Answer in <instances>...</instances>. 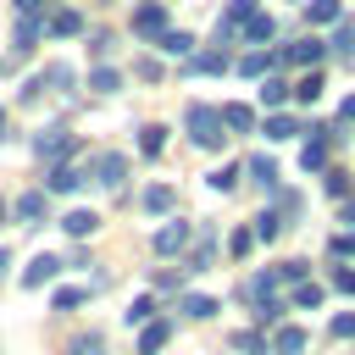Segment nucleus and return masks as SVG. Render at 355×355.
<instances>
[{
  "mask_svg": "<svg viewBox=\"0 0 355 355\" xmlns=\"http://www.w3.org/2000/svg\"><path fill=\"white\" fill-rule=\"evenodd\" d=\"M183 128H189V139L200 144V150H222L227 144V133H222V111H211V105H189L183 111Z\"/></svg>",
  "mask_w": 355,
  "mask_h": 355,
  "instance_id": "f257e3e1",
  "label": "nucleus"
},
{
  "mask_svg": "<svg viewBox=\"0 0 355 355\" xmlns=\"http://www.w3.org/2000/svg\"><path fill=\"white\" fill-rule=\"evenodd\" d=\"M94 183H100V189H122V183H128V155L100 150V155H94Z\"/></svg>",
  "mask_w": 355,
  "mask_h": 355,
  "instance_id": "f03ea898",
  "label": "nucleus"
},
{
  "mask_svg": "<svg viewBox=\"0 0 355 355\" xmlns=\"http://www.w3.org/2000/svg\"><path fill=\"white\" fill-rule=\"evenodd\" d=\"M322 55H327V50H322V39H294L283 61H288V67H305V72H311V67H322Z\"/></svg>",
  "mask_w": 355,
  "mask_h": 355,
  "instance_id": "7ed1b4c3",
  "label": "nucleus"
},
{
  "mask_svg": "<svg viewBox=\"0 0 355 355\" xmlns=\"http://www.w3.org/2000/svg\"><path fill=\"white\" fill-rule=\"evenodd\" d=\"M327 139H333V128H316V139L300 150V166L305 172H327Z\"/></svg>",
  "mask_w": 355,
  "mask_h": 355,
  "instance_id": "20e7f679",
  "label": "nucleus"
},
{
  "mask_svg": "<svg viewBox=\"0 0 355 355\" xmlns=\"http://www.w3.org/2000/svg\"><path fill=\"white\" fill-rule=\"evenodd\" d=\"M55 272H61V261H55V255H33V261H28V272H22V288H44V283H55Z\"/></svg>",
  "mask_w": 355,
  "mask_h": 355,
  "instance_id": "39448f33",
  "label": "nucleus"
},
{
  "mask_svg": "<svg viewBox=\"0 0 355 355\" xmlns=\"http://www.w3.org/2000/svg\"><path fill=\"white\" fill-rule=\"evenodd\" d=\"M133 33H139V39L166 33V11H161V6H139V11H133Z\"/></svg>",
  "mask_w": 355,
  "mask_h": 355,
  "instance_id": "423d86ee",
  "label": "nucleus"
},
{
  "mask_svg": "<svg viewBox=\"0 0 355 355\" xmlns=\"http://www.w3.org/2000/svg\"><path fill=\"white\" fill-rule=\"evenodd\" d=\"M33 150H39V155H44V161H55V155H61V150H67V155H72V133H67V128H44V133H39V139H33Z\"/></svg>",
  "mask_w": 355,
  "mask_h": 355,
  "instance_id": "0eeeda50",
  "label": "nucleus"
},
{
  "mask_svg": "<svg viewBox=\"0 0 355 355\" xmlns=\"http://www.w3.org/2000/svg\"><path fill=\"white\" fill-rule=\"evenodd\" d=\"M239 28H244V44H266V39L277 33V22H272L266 11H250V17L239 22Z\"/></svg>",
  "mask_w": 355,
  "mask_h": 355,
  "instance_id": "6e6552de",
  "label": "nucleus"
},
{
  "mask_svg": "<svg viewBox=\"0 0 355 355\" xmlns=\"http://www.w3.org/2000/svg\"><path fill=\"white\" fill-rule=\"evenodd\" d=\"M172 205H178V189H172V183H150V189H144V211H150V216H166Z\"/></svg>",
  "mask_w": 355,
  "mask_h": 355,
  "instance_id": "1a4fd4ad",
  "label": "nucleus"
},
{
  "mask_svg": "<svg viewBox=\"0 0 355 355\" xmlns=\"http://www.w3.org/2000/svg\"><path fill=\"white\" fill-rule=\"evenodd\" d=\"M61 233H72V239H89V233H100V216L78 205V211H67V216H61Z\"/></svg>",
  "mask_w": 355,
  "mask_h": 355,
  "instance_id": "9d476101",
  "label": "nucleus"
},
{
  "mask_svg": "<svg viewBox=\"0 0 355 355\" xmlns=\"http://www.w3.org/2000/svg\"><path fill=\"white\" fill-rule=\"evenodd\" d=\"M189 244V222H166L161 233H155V255H178Z\"/></svg>",
  "mask_w": 355,
  "mask_h": 355,
  "instance_id": "9b49d317",
  "label": "nucleus"
},
{
  "mask_svg": "<svg viewBox=\"0 0 355 355\" xmlns=\"http://www.w3.org/2000/svg\"><path fill=\"white\" fill-rule=\"evenodd\" d=\"M78 183H83V172H72L67 161H55V166H50V178H44V189H50V194H72Z\"/></svg>",
  "mask_w": 355,
  "mask_h": 355,
  "instance_id": "f8f14e48",
  "label": "nucleus"
},
{
  "mask_svg": "<svg viewBox=\"0 0 355 355\" xmlns=\"http://www.w3.org/2000/svg\"><path fill=\"white\" fill-rule=\"evenodd\" d=\"M44 28H50V33H55V39H72V33H83V17H78V11H67V6H61V11H55V17H50V22H44Z\"/></svg>",
  "mask_w": 355,
  "mask_h": 355,
  "instance_id": "ddd939ff",
  "label": "nucleus"
},
{
  "mask_svg": "<svg viewBox=\"0 0 355 355\" xmlns=\"http://www.w3.org/2000/svg\"><path fill=\"white\" fill-rule=\"evenodd\" d=\"M39 33H44V22H39V11H28V17H17V50H33V44H39Z\"/></svg>",
  "mask_w": 355,
  "mask_h": 355,
  "instance_id": "4468645a",
  "label": "nucleus"
},
{
  "mask_svg": "<svg viewBox=\"0 0 355 355\" xmlns=\"http://www.w3.org/2000/svg\"><path fill=\"white\" fill-rule=\"evenodd\" d=\"M11 211H17V222H39V216H44V194H39V189H28V194H17V205H11Z\"/></svg>",
  "mask_w": 355,
  "mask_h": 355,
  "instance_id": "2eb2a0df",
  "label": "nucleus"
},
{
  "mask_svg": "<svg viewBox=\"0 0 355 355\" xmlns=\"http://www.w3.org/2000/svg\"><path fill=\"white\" fill-rule=\"evenodd\" d=\"M183 316H194V322H205V316H216V294H183V305H178Z\"/></svg>",
  "mask_w": 355,
  "mask_h": 355,
  "instance_id": "dca6fc26",
  "label": "nucleus"
},
{
  "mask_svg": "<svg viewBox=\"0 0 355 355\" xmlns=\"http://www.w3.org/2000/svg\"><path fill=\"white\" fill-rule=\"evenodd\" d=\"M189 72H205V78H216V72H227V55H222V50H205V55H189Z\"/></svg>",
  "mask_w": 355,
  "mask_h": 355,
  "instance_id": "f3484780",
  "label": "nucleus"
},
{
  "mask_svg": "<svg viewBox=\"0 0 355 355\" xmlns=\"http://www.w3.org/2000/svg\"><path fill=\"white\" fill-rule=\"evenodd\" d=\"M222 128L250 133V128H255V111H250V105H222Z\"/></svg>",
  "mask_w": 355,
  "mask_h": 355,
  "instance_id": "a211bd4d",
  "label": "nucleus"
},
{
  "mask_svg": "<svg viewBox=\"0 0 355 355\" xmlns=\"http://www.w3.org/2000/svg\"><path fill=\"white\" fill-rule=\"evenodd\" d=\"M300 349H305V333H300V327H277L272 355H300Z\"/></svg>",
  "mask_w": 355,
  "mask_h": 355,
  "instance_id": "6ab92c4d",
  "label": "nucleus"
},
{
  "mask_svg": "<svg viewBox=\"0 0 355 355\" xmlns=\"http://www.w3.org/2000/svg\"><path fill=\"white\" fill-rule=\"evenodd\" d=\"M305 17H311L316 28H327V22H338V17H344V6H338V0H311V6H305Z\"/></svg>",
  "mask_w": 355,
  "mask_h": 355,
  "instance_id": "aec40b11",
  "label": "nucleus"
},
{
  "mask_svg": "<svg viewBox=\"0 0 355 355\" xmlns=\"http://www.w3.org/2000/svg\"><path fill=\"white\" fill-rule=\"evenodd\" d=\"M89 89H94V94H116V89H122V72H116V67H94Z\"/></svg>",
  "mask_w": 355,
  "mask_h": 355,
  "instance_id": "412c9836",
  "label": "nucleus"
},
{
  "mask_svg": "<svg viewBox=\"0 0 355 355\" xmlns=\"http://www.w3.org/2000/svg\"><path fill=\"white\" fill-rule=\"evenodd\" d=\"M250 178H255L261 189H277V166H272V155H250Z\"/></svg>",
  "mask_w": 355,
  "mask_h": 355,
  "instance_id": "4be33fe9",
  "label": "nucleus"
},
{
  "mask_svg": "<svg viewBox=\"0 0 355 355\" xmlns=\"http://www.w3.org/2000/svg\"><path fill=\"white\" fill-rule=\"evenodd\" d=\"M250 233H255V239H261V244H272V239H277V233H283V216H277V211H261V216H255V227H250Z\"/></svg>",
  "mask_w": 355,
  "mask_h": 355,
  "instance_id": "5701e85b",
  "label": "nucleus"
},
{
  "mask_svg": "<svg viewBox=\"0 0 355 355\" xmlns=\"http://www.w3.org/2000/svg\"><path fill=\"white\" fill-rule=\"evenodd\" d=\"M155 44H161L166 55H189V44H194V39H189V33H178V28H166V33H155Z\"/></svg>",
  "mask_w": 355,
  "mask_h": 355,
  "instance_id": "b1692460",
  "label": "nucleus"
},
{
  "mask_svg": "<svg viewBox=\"0 0 355 355\" xmlns=\"http://www.w3.org/2000/svg\"><path fill=\"white\" fill-rule=\"evenodd\" d=\"M39 83H55V89H72V83H78V72H72L67 61H55V67H44V72H39Z\"/></svg>",
  "mask_w": 355,
  "mask_h": 355,
  "instance_id": "393cba45",
  "label": "nucleus"
},
{
  "mask_svg": "<svg viewBox=\"0 0 355 355\" xmlns=\"http://www.w3.org/2000/svg\"><path fill=\"white\" fill-rule=\"evenodd\" d=\"M261 100H266V105H283V100H288V78H283V72H272V78L261 83Z\"/></svg>",
  "mask_w": 355,
  "mask_h": 355,
  "instance_id": "a878e982",
  "label": "nucleus"
},
{
  "mask_svg": "<svg viewBox=\"0 0 355 355\" xmlns=\"http://www.w3.org/2000/svg\"><path fill=\"white\" fill-rule=\"evenodd\" d=\"M316 94H322V72H316V67H311V72H305V78H300V83H294V100H300V105H311V100H316Z\"/></svg>",
  "mask_w": 355,
  "mask_h": 355,
  "instance_id": "bb28decb",
  "label": "nucleus"
},
{
  "mask_svg": "<svg viewBox=\"0 0 355 355\" xmlns=\"http://www.w3.org/2000/svg\"><path fill=\"white\" fill-rule=\"evenodd\" d=\"M139 150H144V155H161V150H166V128H161V122H150V128L139 133Z\"/></svg>",
  "mask_w": 355,
  "mask_h": 355,
  "instance_id": "cd10ccee",
  "label": "nucleus"
},
{
  "mask_svg": "<svg viewBox=\"0 0 355 355\" xmlns=\"http://www.w3.org/2000/svg\"><path fill=\"white\" fill-rule=\"evenodd\" d=\"M67 355H105V338H100V333H78V338L67 344Z\"/></svg>",
  "mask_w": 355,
  "mask_h": 355,
  "instance_id": "c85d7f7f",
  "label": "nucleus"
},
{
  "mask_svg": "<svg viewBox=\"0 0 355 355\" xmlns=\"http://www.w3.org/2000/svg\"><path fill=\"white\" fill-rule=\"evenodd\" d=\"M266 67H272V55H266V50H250V55L239 61V78H261Z\"/></svg>",
  "mask_w": 355,
  "mask_h": 355,
  "instance_id": "c756f323",
  "label": "nucleus"
},
{
  "mask_svg": "<svg viewBox=\"0 0 355 355\" xmlns=\"http://www.w3.org/2000/svg\"><path fill=\"white\" fill-rule=\"evenodd\" d=\"M294 133H300V122H294V116H283V111H277V116H266V139H294Z\"/></svg>",
  "mask_w": 355,
  "mask_h": 355,
  "instance_id": "7c9ffc66",
  "label": "nucleus"
},
{
  "mask_svg": "<svg viewBox=\"0 0 355 355\" xmlns=\"http://www.w3.org/2000/svg\"><path fill=\"white\" fill-rule=\"evenodd\" d=\"M166 333H172L166 322H155V327H144V338H139V355H155V349L166 344Z\"/></svg>",
  "mask_w": 355,
  "mask_h": 355,
  "instance_id": "2f4dec72",
  "label": "nucleus"
},
{
  "mask_svg": "<svg viewBox=\"0 0 355 355\" xmlns=\"http://www.w3.org/2000/svg\"><path fill=\"white\" fill-rule=\"evenodd\" d=\"M250 11H255V0H233V6H227V17H222V33H233V28H239Z\"/></svg>",
  "mask_w": 355,
  "mask_h": 355,
  "instance_id": "473e14b6",
  "label": "nucleus"
},
{
  "mask_svg": "<svg viewBox=\"0 0 355 355\" xmlns=\"http://www.w3.org/2000/svg\"><path fill=\"white\" fill-rule=\"evenodd\" d=\"M272 194H277V216H300V211H305V200H300L294 189H272Z\"/></svg>",
  "mask_w": 355,
  "mask_h": 355,
  "instance_id": "72a5a7b5",
  "label": "nucleus"
},
{
  "mask_svg": "<svg viewBox=\"0 0 355 355\" xmlns=\"http://www.w3.org/2000/svg\"><path fill=\"white\" fill-rule=\"evenodd\" d=\"M233 183H239V166H216V172H211V189H216V194H227Z\"/></svg>",
  "mask_w": 355,
  "mask_h": 355,
  "instance_id": "f704fd0d",
  "label": "nucleus"
},
{
  "mask_svg": "<svg viewBox=\"0 0 355 355\" xmlns=\"http://www.w3.org/2000/svg\"><path fill=\"white\" fill-rule=\"evenodd\" d=\"M322 183H327L333 200H349V178H344V172H322Z\"/></svg>",
  "mask_w": 355,
  "mask_h": 355,
  "instance_id": "c9c22d12",
  "label": "nucleus"
},
{
  "mask_svg": "<svg viewBox=\"0 0 355 355\" xmlns=\"http://www.w3.org/2000/svg\"><path fill=\"white\" fill-rule=\"evenodd\" d=\"M83 300H89V288H55V311H72Z\"/></svg>",
  "mask_w": 355,
  "mask_h": 355,
  "instance_id": "e433bc0d",
  "label": "nucleus"
},
{
  "mask_svg": "<svg viewBox=\"0 0 355 355\" xmlns=\"http://www.w3.org/2000/svg\"><path fill=\"white\" fill-rule=\"evenodd\" d=\"M294 305H305V311L322 305V288H316V283H294Z\"/></svg>",
  "mask_w": 355,
  "mask_h": 355,
  "instance_id": "4c0bfd02",
  "label": "nucleus"
},
{
  "mask_svg": "<svg viewBox=\"0 0 355 355\" xmlns=\"http://www.w3.org/2000/svg\"><path fill=\"white\" fill-rule=\"evenodd\" d=\"M227 250H233V255H239V261H244V255H250V250H255V233H250V227H239V233H233V244H227Z\"/></svg>",
  "mask_w": 355,
  "mask_h": 355,
  "instance_id": "58836bf2",
  "label": "nucleus"
},
{
  "mask_svg": "<svg viewBox=\"0 0 355 355\" xmlns=\"http://www.w3.org/2000/svg\"><path fill=\"white\" fill-rule=\"evenodd\" d=\"M277 283H305V261H283L277 266Z\"/></svg>",
  "mask_w": 355,
  "mask_h": 355,
  "instance_id": "ea45409f",
  "label": "nucleus"
},
{
  "mask_svg": "<svg viewBox=\"0 0 355 355\" xmlns=\"http://www.w3.org/2000/svg\"><path fill=\"white\" fill-rule=\"evenodd\" d=\"M333 288H338V294H355V272H349V266H333Z\"/></svg>",
  "mask_w": 355,
  "mask_h": 355,
  "instance_id": "a19ab883",
  "label": "nucleus"
},
{
  "mask_svg": "<svg viewBox=\"0 0 355 355\" xmlns=\"http://www.w3.org/2000/svg\"><path fill=\"white\" fill-rule=\"evenodd\" d=\"M333 338H355V311H344V316H333Z\"/></svg>",
  "mask_w": 355,
  "mask_h": 355,
  "instance_id": "79ce46f5",
  "label": "nucleus"
},
{
  "mask_svg": "<svg viewBox=\"0 0 355 355\" xmlns=\"http://www.w3.org/2000/svg\"><path fill=\"white\" fill-rule=\"evenodd\" d=\"M150 311H155V300L144 294V300H133V311H128V322H150Z\"/></svg>",
  "mask_w": 355,
  "mask_h": 355,
  "instance_id": "37998d69",
  "label": "nucleus"
},
{
  "mask_svg": "<svg viewBox=\"0 0 355 355\" xmlns=\"http://www.w3.org/2000/svg\"><path fill=\"white\" fill-rule=\"evenodd\" d=\"M327 255H355V239H349V233H338V239H327Z\"/></svg>",
  "mask_w": 355,
  "mask_h": 355,
  "instance_id": "c03bdc74",
  "label": "nucleus"
},
{
  "mask_svg": "<svg viewBox=\"0 0 355 355\" xmlns=\"http://www.w3.org/2000/svg\"><path fill=\"white\" fill-rule=\"evenodd\" d=\"M239 355H261V333H239Z\"/></svg>",
  "mask_w": 355,
  "mask_h": 355,
  "instance_id": "a18cd8bd",
  "label": "nucleus"
},
{
  "mask_svg": "<svg viewBox=\"0 0 355 355\" xmlns=\"http://www.w3.org/2000/svg\"><path fill=\"white\" fill-rule=\"evenodd\" d=\"M338 122H344V128H355V94H344V105H338Z\"/></svg>",
  "mask_w": 355,
  "mask_h": 355,
  "instance_id": "49530a36",
  "label": "nucleus"
},
{
  "mask_svg": "<svg viewBox=\"0 0 355 355\" xmlns=\"http://www.w3.org/2000/svg\"><path fill=\"white\" fill-rule=\"evenodd\" d=\"M355 50V28H338V55H349Z\"/></svg>",
  "mask_w": 355,
  "mask_h": 355,
  "instance_id": "de8ad7c7",
  "label": "nucleus"
},
{
  "mask_svg": "<svg viewBox=\"0 0 355 355\" xmlns=\"http://www.w3.org/2000/svg\"><path fill=\"white\" fill-rule=\"evenodd\" d=\"M338 216H344V222L355 227V200H338Z\"/></svg>",
  "mask_w": 355,
  "mask_h": 355,
  "instance_id": "09e8293b",
  "label": "nucleus"
},
{
  "mask_svg": "<svg viewBox=\"0 0 355 355\" xmlns=\"http://www.w3.org/2000/svg\"><path fill=\"white\" fill-rule=\"evenodd\" d=\"M39 6H44V0H17V11H39Z\"/></svg>",
  "mask_w": 355,
  "mask_h": 355,
  "instance_id": "8fccbe9b",
  "label": "nucleus"
},
{
  "mask_svg": "<svg viewBox=\"0 0 355 355\" xmlns=\"http://www.w3.org/2000/svg\"><path fill=\"white\" fill-rule=\"evenodd\" d=\"M6 266H11V255H6V250H0V272H6Z\"/></svg>",
  "mask_w": 355,
  "mask_h": 355,
  "instance_id": "3c124183",
  "label": "nucleus"
},
{
  "mask_svg": "<svg viewBox=\"0 0 355 355\" xmlns=\"http://www.w3.org/2000/svg\"><path fill=\"white\" fill-rule=\"evenodd\" d=\"M0 122H6V111H0Z\"/></svg>",
  "mask_w": 355,
  "mask_h": 355,
  "instance_id": "603ef678",
  "label": "nucleus"
}]
</instances>
